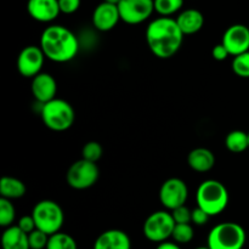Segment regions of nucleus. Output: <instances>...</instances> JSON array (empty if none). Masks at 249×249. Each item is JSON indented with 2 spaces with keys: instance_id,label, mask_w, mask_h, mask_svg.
Instances as JSON below:
<instances>
[{
  "instance_id": "1",
  "label": "nucleus",
  "mask_w": 249,
  "mask_h": 249,
  "mask_svg": "<svg viewBox=\"0 0 249 249\" xmlns=\"http://www.w3.org/2000/svg\"><path fill=\"white\" fill-rule=\"evenodd\" d=\"M184 34L172 17H158L146 28V41L151 53L158 58H170L180 50Z\"/></svg>"
},
{
  "instance_id": "2",
  "label": "nucleus",
  "mask_w": 249,
  "mask_h": 249,
  "mask_svg": "<svg viewBox=\"0 0 249 249\" xmlns=\"http://www.w3.org/2000/svg\"><path fill=\"white\" fill-rule=\"evenodd\" d=\"M45 57L57 63L72 61L79 51V39L67 27L53 24L40 36V45Z\"/></svg>"
},
{
  "instance_id": "3",
  "label": "nucleus",
  "mask_w": 249,
  "mask_h": 249,
  "mask_svg": "<svg viewBox=\"0 0 249 249\" xmlns=\"http://www.w3.org/2000/svg\"><path fill=\"white\" fill-rule=\"evenodd\" d=\"M197 207L209 216L223 213L229 204V192L223 182L209 179L201 182L196 192Z\"/></svg>"
},
{
  "instance_id": "4",
  "label": "nucleus",
  "mask_w": 249,
  "mask_h": 249,
  "mask_svg": "<svg viewBox=\"0 0 249 249\" xmlns=\"http://www.w3.org/2000/svg\"><path fill=\"white\" fill-rule=\"evenodd\" d=\"M41 119L46 128L53 131H66L73 125L75 119L72 105L63 99H53L41 105Z\"/></svg>"
},
{
  "instance_id": "5",
  "label": "nucleus",
  "mask_w": 249,
  "mask_h": 249,
  "mask_svg": "<svg viewBox=\"0 0 249 249\" xmlns=\"http://www.w3.org/2000/svg\"><path fill=\"white\" fill-rule=\"evenodd\" d=\"M246 240L247 235L240 224L225 221L212 229L207 246L211 249H243Z\"/></svg>"
},
{
  "instance_id": "6",
  "label": "nucleus",
  "mask_w": 249,
  "mask_h": 249,
  "mask_svg": "<svg viewBox=\"0 0 249 249\" xmlns=\"http://www.w3.org/2000/svg\"><path fill=\"white\" fill-rule=\"evenodd\" d=\"M32 216L36 221V229L49 236L60 232L65 221V214L61 206L50 199L38 202L34 206Z\"/></svg>"
},
{
  "instance_id": "7",
  "label": "nucleus",
  "mask_w": 249,
  "mask_h": 249,
  "mask_svg": "<svg viewBox=\"0 0 249 249\" xmlns=\"http://www.w3.org/2000/svg\"><path fill=\"white\" fill-rule=\"evenodd\" d=\"M175 225L177 224L169 211H157L147 216L142 231L148 241L160 245L172 237Z\"/></svg>"
},
{
  "instance_id": "8",
  "label": "nucleus",
  "mask_w": 249,
  "mask_h": 249,
  "mask_svg": "<svg viewBox=\"0 0 249 249\" xmlns=\"http://www.w3.org/2000/svg\"><path fill=\"white\" fill-rule=\"evenodd\" d=\"M100 177L97 163L79 160L68 168L66 180L67 184L74 190H87L94 186Z\"/></svg>"
},
{
  "instance_id": "9",
  "label": "nucleus",
  "mask_w": 249,
  "mask_h": 249,
  "mask_svg": "<svg viewBox=\"0 0 249 249\" xmlns=\"http://www.w3.org/2000/svg\"><path fill=\"white\" fill-rule=\"evenodd\" d=\"M189 198V187L184 180L170 178L165 180L160 190V201L167 211L172 212L185 206Z\"/></svg>"
},
{
  "instance_id": "10",
  "label": "nucleus",
  "mask_w": 249,
  "mask_h": 249,
  "mask_svg": "<svg viewBox=\"0 0 249 249\" xmlns=\"http://www.w3.org/2000/svg\"><path fill=\"white\" fill-rule=\"evenodd\" d=\"M117 6L121 15V21L131 26L145 22L155 11L153 0H122Z\"/></svg>"
},
{
  "instance_id": "11",
  "label": "nucleus",
  "mask_w": 249,
  "mask_h": 249,
  "mask_svg": "<svg viewBox=\"0 0 249 249\" xmlns=\"http://www.w3.org/2000/svg\"><path fill=\"white\" fill-rule=\"evenodd\" d=\"M45 55L40 46L28 45L19 51L17 56V71L19 74L33 79L36 75L41 73Z\"/></svg>"
},
{
  "instance_id": "12",
  "label": "nucleus",
  "mask_w": 249,
  "mask_h": 249,
  "mask_svg": "<svg viewBox=\"0 0 249 249\" xmlns=\"http://www.w3.org/2000/svg\"><path fill=\"white\" fill-rule=\"evenodd\" d=\"M221 44L230 56H238L249 51V28L245 24H232L223 34Z\"/></svg>"
},
{
  "instance_id": "13",
  "label": "nucleus",
  "mask_w": 249,
  "mask_h": 249,
  "mask_svg": "<svg viewBox=\"0 0 249 249\" xmlns=\"http://www.w3.org/2000/svg\"><path fill=\"white\" fill-rule=\"evenodd\" d=\"M92 24L100 32H108L113 29L121 21V15L117 5L102 1L95 7L91 17Z\"/></svg>"
},
{
  "instance_id": "14",
  "label": "nucleus",
  "mask_w": 249,
  "mask_h": 249,
  "mask_svg": "<svg viewBox=\"0 0 249 249\" xmlns=\"http://www.w3.org/2000/svg\"><path fill=\"white\" fill-rule=\"evenodd\" d=\"M32 94L36 102L40 105L46 104L51 100L56 99L57 94V83L55 78L49 73H39L32 79Z\"/></svg>"
},
{
  "instance_id": "15",
  "label": "nucleus",
  "mask_w": 249,
  "mask_h": 249,
  "mask_svg": "<svg viewBox=\"0 0 249 249\" xmlns=\"http://www.w3.org/2000/svg\"><path fill=\"white\" fill-rule=\"evenodd\" d=\"M27 11L32 18L43 23L55 21L61 14L58 0H28Z\"/></svg>"
},
{
  "instance_id": "16",
  "label": "nucleus",
  "mask_w": 249,
  "mask_h": 249,
  "mask_svg": "<svg viewBox=\"0 0 249 249\" xmlns=\"http://www.w3.org/2000/svg\"><path fill=\"white\" fill-rule=\"evenodd\" d=\"M92 249H131V241L124 231L111 229L96 238Z\"/></svg>"
},
{
  "instance_id": "17",
  "label": "nucleus",
  "mask_w": 249,
  "mask_h": 249,
  "mask_svg": "<svg viewBox=\"0 0 249 249\" xmlns=\"http://www.w3.org/2000/svg\"><path fill=\"white\" fill-rule=\"evenodd\" d=\"M175 19L184 36H192V34L198 33L203 28L204 24L203 14L196 9L184 10Z\"/></svg>"
},
{
  "instance_id": "18",
  "label": "nucleus",
  "mask_w": 249,
  "mask_h": 249,
  "mask_svg": "<svg viewBox=\"0 0 249 249\" xmlns=\"http://www.w3.org/2000/svg\"><path fill=\"white\" fill-rule=\"evenodd\" d=\"M187 163L190 168L197 173H207L215 165V156L209 148H194L187 156Z\"/></svg>"
},
{
  "instance_id": "19",
  "label": "nucleus",
  "mask_w": 249,
  "mask_h": 249,
  "mask_svg": "<svg viewBox=\"0 0 249 249\" xmlns=\"http://www.w3.org/2000/svg\"><path fill=\"white\" fill-rule=\"evenodd\" d=\"M2 249H31L28 235L17 225L5 229L1 235Z\"/></svg>"
},
{
  "instance_id": "20",
  "label": "nucleus",
  "mask_w": 249,
  "mask_h": 249,
  "mask_svg": "<svg viewBox=\"0 0 249 249\" xmlns=\"http://www.w3.org/2000/svg\"><path fill=\"white\" fill-rule=\"evenodd\" d=\"M27 187L19 179L14 177H2L0 180V195L1 198L17 199L26 195Z\"/></svg>"
},
{
  "instance_id": "21",
  "label": "nucleus",
  "mask_w": 249,
  "mask_h": 249,
  "mask_svg": "<svg viewBox=\"0 0 249 249\" xmlns=\"http://www.w3.org/2000/svg\"><path fill=\"white\" fill-rule=\"evenodd\" d=\"M225 146L230 152L242 153L249 148L248 133L243 130H232L226 135Z\"/></svg>"
},
{
  "instance_id": "22",
  "label": "nucleus",
  "mask_w": 249,
  "mask_h": 249,
  "mask_svg": "<svg viewBox=\"0 0 249 249\" xmlns=\"http://www.w3.org/2000/svg\"><path fill=\"white\" fill-rule=\"evenodd\" d=\"M46 249H78V245L72 236L60 231L49 237Z\"/></svg>"
},
{
  "instance_id": "23",
  "label": "nucleus",
  "mask_w": 249,
  "mask_h": 249,
  "mask_svg": "<svg viewBox=\"0 0 249 249\" xmlns=\"http://www.w3.org/2000/svg\"><path fill=\"white\" fill-rule=\"evenodd\" d=\"M155 11L160 17H172L182 9L184 0H153Z\"/></svg>"
},
{
  "instance_id": "24",
  "label": "nucleus",
  "mask_w": 249,
  "mask_h": 249,
  "mask_svg": "<svg viewBox=\"0 0 249 249\" xmlns=\"http://www.w3.org/2000/svg\"><path fill=\"white\" fill-rule=\"evenodd\" d=\"M16 219V209L10 199L0 198V226L10 228Z\"/></svg>"
},
{
  "instance_id": "25",
  "label": "nucleus",
  "mask_w": 249,
  "mask_h": 249,
  "mask_svg": "<svg viewBox=\"0 0 249 249\" xmlns=\"http://www.w3.org/2000/svg\"><path fill=\"white\" fill-rule=\"evenodd\" d=\"M195 237V231L191 224H177L173 231L172 238L178 245H187Z\"/></svg>"
},
{
  "instance_id": "26",
  "label": "nucleus",
  "mask_w": 249,
  "mask_h": 249,
  "mask_svg": "<svg viewBox=\"0 0 249 249\" xmlns=\"http://www.w3.org/2000/svg\"><path fill=\"white\" fill-rule=\"evenodd\" d=\"M104 155V148L97 141H89L83 146L82 158L89 162L97 163Z\"/></svg>"
},
{
  "instance_id": "27",
  "label": "nucleus",
  "mask_w": 249,
  "mask_h": 249,
  "mask_svg": "<svg viewBox=\"0 0 249 249\" xmlns=\"http://www.w3.org/2000/svg\"><path fill=\"white\" fill-rule=\"evenodd\" d=\"M232 71L238 77L249 78V51L233 57Z\"/></svg>"
},
{
  "instance_id": "28",
  "label": "nucleus",
  "mask_w": 249,
  "mask_h": 249,
  "mask_svg": "<svg viewBox=\"0 0 249 249\" xmlns=\"http://www.w3.org/2000/svg\"><path fill=\"white\" fill-rule=\"evenodd\" d=\"M49 237L50 236L36 229V230H34L33 232H31L28 235L29 247H31V249H46Z\"/></svg>"
},
{
  "instance_id": "29",
  "label": "nucleus",
  "mask_w": 249,
  "mask_h": 249,
  "mask_svg": "<svg viewBox=\"0 0 249 249\" xmlns=\"http://www.w3.org/2000/svg\"><path fill=\"white\" fill-rule=\"evenodd\" d=\"M175 224H192V211L186 206L179 207L170 212Z\"/></svg>"
},
{
  "instance_id": "30",
  "label": "nucleus",
  "mask_w": 249,
  "mask_h": 249,
  "mask_svg": "<svg viewBox=\"0 0 249 249\" xmlns=\"http://www.w3.org/2000/svg\"><path fill=\"white\" fill-rule=\"evenodd\" d=\"M61 14L71 15L78 11L80 7V0H58Z\"/></svg>"
},
{
  "instance_id": "31",
  "label": "nucleus",
  "mask_w": 249,
  "mask_h": 249,
  "mask_svg": "<svg viewBox=\"0 0 249 249\" xmlns=\"http://www.w3.org/2000/svg\"><path fill=\"white\" fill-rule=\"evenodd\" d=\"M17 226H18L23 232H26L27 235H29V233L33 232L34 230H36V221H34V218L32 216V214L31 215H23L22 218H19Z\"/></svg>"
},
{
  "instance_id": "32",
  "label": "nucleus",
  "mask_w": 249,
  "mask_h": 249,
  "mask_svg": "<svg viewBox=\"0 0 249 249\" xmlns=\"http://www.w3.org/2000/svg\"><path fill=\"white\" fill-rule=\"evenodd\" d=\"M211 216L206 213L204 211H202L201 208L196 207L195 209H192V224L197 226H203L206 225L209 221Z\"/></svg>"
},
{
  "instance_id": "33",
  "label": "nucleus",
  "mask_w": 249,
  "mask_h": 249,
  "mask_svg": "<svg viewBox=\"0 0 249 249\" xmlns=\"http://www.w3.org/2000/svg\"><path fill=\"white\" fill-rule=\"evenodd\" d=\"M212 56H213L214 60L224 61V60H226L229 56H230V53H229V51L226 50L225 46L220 43V44H218V45L214 46L213 50H212Z\"/></svg>"
},
{
  "instance_id": "34",
  "label": "nucleus",
  "mask_w": 249,
  "mask_h": 249,
  "mask_svg": "<svg viewBox=\"0 0 249 249\" xmlns=\"http://www.w3.org/2000/svg\"><path fill=\"white\" fill-rule=\"evenodd\" d=\"M156 249H181L180 245L175 242H169V241H165V242L160 243Z\"/></svg>"
},
{
  "instance_id": "35",
  "label": "nucleus",
  "mask_w": 249,
  "mask_h": 249,
  "mask_svg": "<svg viewBox=\"0 0 249 249\" xmlns=\"http://www.w3.org/2000/svg\"><path fill=\"white\" fill-rule=\"evenodd\" d=\"M105 2H108V4H113V5H118L122 0H104Z\"/></svg>"
},
{
  "instance_id": "36",
  "label": "nucleus",
  "mask_w": 249,
  "mask_h": 249,
  "mask_svg": "<svg viewBox=\"0 0 249 249\" xmlns=\"http://www.w3.org/2000/svg\"><path fill=\"white\" fill-rule=\"evenodd\" d=\"M196 249H211L208 247V246H207V247H198V248H196Z\"/></svg>"
},
{
  "instance_id": "37",
  "label": "nucleus",
  "mask_w": 249,
  "mask_h": 249,
  "mask_svg": "<svg viewBox=\"0 0 249 249\" xmlns=\"http://www.w3.org/2000/svg\"><path fill=\"white\" fill-rule=\"evenodd\" d=\"M248 136H249V133H248Z\"/></svg>"
},
{
  "instance_id": "38",
  "label": "nucleus",
  "mask_w": 249,
  "mask_h": 249,
  "mask_svg": "<svg viewBox=\"0 0 249 249\" xmlns=\"http://www.w3.org/2000/svg\"><path fill=\"white\" fill-rule=\"evenodd\" d=\"M248 28H249V26H248Z\"/></svg>"
}]
</instances>
